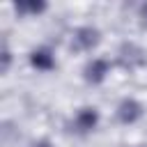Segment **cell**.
<instances>
[{"label":"cell","instance_id":"obj_1","mask_svg":"<svg viewBox=\"0 0 147 147\" xmlns=\"http://www.w3.org/2000/svg\"><path fill=\"white\" fill-rule=\"evenodd\" d=\"M96 122H99V113H96L94 108H83V110L74 117L71 131L78 133V136H85V133H90V131L96 126Z\"/></svg>","mask_w":147,"mask_h":147},{"label":"cell","instance_id":"obj_2","mask_svg":"<svg viewBox=\"0 0 147 147\" xmlns=\"http://www.w3.org/2000/svg\"><path fill=\"white\" fill-rule=\"evenodd\" d=\"M96 44H99V30H94V28H78L71 37L74 51H90Z\"/></svg>","mask_w":147,"mask_h":147},{"label":"cell","instance_id":"obj_3","mask_svg":"<svg viewBox=\"0 0 147 147\" xmlns=\"http://www.w3.org/2000/svg\"><path fill=\"white\" fill-rule=\"evenodd\" d=\"M140 115H142V106L136 99H124L117 106V119L122 124H133L136 119H140Z\"/></svg>","mask_w":147,"mask_h":147},{"label":"cell","instance_id":"obj_4","mask_svg":"<svg viewBox=\"0 0 147 147\" xmlns=\"http://www.w3.org/2000/svg\"><path fill=\"white\" fill-rule=\"evenodd\" d=\"M108 69H110V64H108L106 60H92V62L85 67V80L92 83V85H99V83L106 78Z\"/></svg>","mask_w":147,"mask_h":147},{"label":"cell","instance_id":"obj_5","mask_svg":"<svg viewBox=\"0 0 147 147\" xmlns=\"http://www.w3.org/2000/svg\"><path fill=\"white\" fill-rule=\"evenodd\" d=\"M140 62H142V51H140L136 44H124V46L119 48V64H122V67L133 69V67H138Z\"/></svg>","mask_w":147,"mask_h":147},{"label":"cell","instance_id":"obj_6","mask_svg":"<svg viewBox=\"0 0 147 147\" xmlns=\"http://www.w3.org/2000/svg\"><path fill=\"white\" fill-rule=\"evenodd\" d=\"M30 64L37 67V69H41V71H48V69L55 67V57H53V53L48 48H37L30 55Z\"/></svg>","mask_w":147,"mask_h":147},{"label":"cell","instance_id":"obj_7","mask_svg":"<svg viewBox=\"0 0 147 147\" xmlns=\"http://www.w3.org/2000/svg\"><path fill=\"white\" fill-rule=\"evenodd\" d=\"M44 7L46 5H41V2H37V5H16V11H21V14H39V11H44Z\"/></svg>","mask_w":147,"mask_h":147},{"label":"cell","instance_id":"obj_8","mask_svg":"<svg viewBox=\"0 0 147 147\" xmlns=\"http://www.w3.org/2000/svg\"><path fill=\"white\" fill-rule=\"evenodd\" d=\"M9 62H11V55H9V51L5 48V53H2V71L9 69Z\"/></svg>","mask_w":147,"mask_h":147},{"label":"cell","instance_id":"obj_9","mask_svg":"<svg viewBox=\"0 0 147 147\" xmlns=\"http://www.w3.org/2000/svg\"><path fill=\"white\" fill-rule=\"evenodd\" d=\"M32 147H51V142H48V140H39V142H34Z\"/></svg>","mask_w":147,"mask_h":147},{"label":"cell","instance_id":"obj_10","mask_svg":"<svg viewBox=\"0 0 147 147\" xmlns=\"http://www.w3.org/2000/svg\"><path fill=\"white\" fill-rule=\"evenodd\" d=\"M140 16H142V21H145V23H147V5H145V7H142V9H140Z\"/></svg>","mask_w":147,"mask_h":147}]
</instances>
